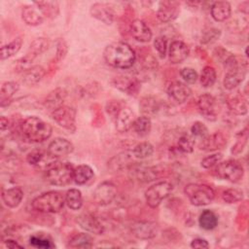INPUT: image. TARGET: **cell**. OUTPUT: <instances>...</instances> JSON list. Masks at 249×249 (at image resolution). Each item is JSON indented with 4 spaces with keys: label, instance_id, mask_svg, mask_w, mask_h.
I'll return each mask as SVG.
<instances>
[{
    "label": "cell",
    "instance_id": "54",
    "mask_svg": "<svg viewBox=\"0 0 249 249\" xmlns=\"http://www.w3.org/2000/svg\"><path fill=\"white\" fill-rule=\"evenodd\" d=\"M191 247L203 249V248H208L209 244H208L207 240H205L203 238H195L191 242Z\"/></svg>",
    "mask_w": 249,
    "mask_h": 249
},
{
    "label": "cell",
    "instance_id": "53",
    "mask_svg": "<svg viewBox=\"0 0 249 249\" xmlns=\"http://www.w3.org/2000/svg\"><path fill=\"white\" fill-rule=\"evenodd\" d=\"M121 105L119 104V102H116V101H111V102H108L107 103V106H106V109H107V112L108 114H110L111 116H114L116 118L117 114L119 113V111L121 110Z\"/></svg>",
    "mask_w": 249,
    "mask_h": 249
},
{
    "label": "cell",
    "instance_id": "30",
    "mask_svg": "<svg viewBox=\"0 0 249 249\" xmlns=\"http://www.w3.org/2000/svg\"><path fill=\"white\" fill-rule=\"evenodd\" d=\"M94 173L93 169L88 164H80L74 167L73 181L77 185H84L92 179Z\"/></svg>",
    "mask_w": 249,
    "mask_h": 249
},
{
    "label": "cell",
    "instance_id": "23",
    "mask_svg": "<svg viewBox=\"0 0 249 249\" xmlns=\"http://www.w3.org/2000/svg\"><path fill=\"white\" fill-rule=\"evenodd\" d=\"M245 74L246 72L243 69V66L235 69L228 70L225 74L224 81H223L224 87L230 90L235 89L237 86H239L243 82L245 78Z\"/></svg>",
    "mask_w": 249,
    "mask_h": 249
},
{
    "label": "cell",
    "instance_id": "13",
    "mask_svg": "<svg viewBox=\"0 0 249 249\" xmlns=\"http://www.w3.org/2000/svg\"><path fill=\"white\" fill-rule=\"evenodd\" d=\"M73 150L74 146L69 140L62 137H57L49 144L47 151L53 159H60L70 155Z\"/></svg>",
    "mask_w": 249,
    "mask_h": 249
},
{
    "label": "cell",
    "instance_id": "25",
    "mask_svg": "<svg viewBox=\"0 0 249 249\" xmlns=\"http://www.w3.org/2000/svg\"><path fill=\"white\" fill-rule=\"evenodd\" d=\"M1 197L6 206L10 208H15L21 202L23 197V192L19 187H13L3 190L1 193Z\"/></svg>",
    "mask_w": 249,
    "mask_h": 249
},
{
    "label": "cell",
    "instance_id": "27",
    "mask_svg": "<svg viewBox=\"0 0 249 249\" xmlns=\"http://www.w3.org/2000/svg\"><path fill=\"white\" fill-rule=\"evenodd\" d=\"M21 18L23 21L31 26L39 25L44 20V16L38 8L30 5H26L21 10Z\"/></svg>",
    "mask_w": 249,
    "mask_h": 249
},
{
    "label": "cell",
    "instance_id": "55",
    "mask_svg": "<svg viewBox=\"0 0 249 249\" xmlns=\"http://www.w3.org/2000/svg\"><path fill=\"white\" fill-rule=\"evenodd\" d=\"M10 126H11V123H10V121L8 120V118L2 116L1 119H0V127H1V130L4 131L5 129H8Z\"/></svg>",
    "mask_w": 249,
    "mask_h": 249
},
{
    "label": "cell",
    "instance_id": "14",
    "mask_svg": "<svg viewBox=\"0 0 249 249\" xmlns=\"http://www.w3.org/2000/svg\"><path fill=\"white\" fill-rule=\"evenodd\" d=\"M180 13V4L176 1H161L157 11V18L161 22H170L177 18Z\"/></svg>",
    "mask_w": 249,
    "mask_h": 249
},
{
    "label": "cell",
    "instance_id": "18",
    "mask_svg": "<svg viewBox=\"0 0 249 249\" xmlns=\"http://www.w3.org/2000/svg\"><path fill=\"white\" fill-rule=\"evenodd\" d=\"M112 84L115 88L129 95H136L140 89L139 81L127 76H117L112 80Z\"/></svg>",
    "mask_w": 249,
    "mask_h": 249
},
{
    "label": "cell",
    "instance_id": "16",
    "mask_svg": "<svg viewBox=\"0 0 249 249\" xmlns=\"http://www.w3.org/2000/svg\"><path fill=\"white\" fill-rule=\"evenodd\" d=\"M89 13L91 17L104 22L105 24H112L115 19V12L107 3H94L91 5Z\"/></svg>",
    "mask_w": 249,
    "mask_h": 249
},
{
    "label": "cell",
    "instance_id": "37",
    "mask_svg": "<svg viewBox=\"0 0 249 249\" xmlns=\"http://www.w3.org/2000/svg\"><path fill=\"white\" fill-rule=\"evenodd\" d=\"M34 5L40 10L43 16L47 18H55L58 14V3L56 1H39L34 2Z\"/></svg>",
    "mask_w": 249,
    "mask_h": 249
},
{
    "label": "cell",
    "instance_id": "39",
    "mask_svg": "<svg viewBox=\"0 0 249 249\" xmlns=\"http://www.w3.org/2000/svg\"><path fill=\"white\" fill-rule=\"evenodd\" d=\"M132 128L136 132V134L140 136H145L149 134L152 128L151 119L147 116H141L136 118L132 124Z\"/></svg>",
    "mask_w": 249,
    "mask_h": 249
},
{
    "label": "cell",
    "instance_id": "49",
    "mask_svg": "<svg viewBox=\"0 0 249 249\" xmlns=\"http://www.w3.org/2000/svg\"><path fill=\"white\" fill-rule=\"evenodd\" d=\"M191 133H192V136L199 137L201 139L209 134L206 125L201 122H195L193 124V125L191 126Z\"/></svg>",
    "mask_w": 249,
    "mask_h": 249
},
{
    "label": "cell",
    "instance_id": "10",
    "mask_svg": "<svg viewBox=\"0 0 249 249\" xmlns=\"http://www.w3.org/2000/svg\"><path fill=\"white\" fill-rule=\"evenodd\" d=\"M196 106L202 117L208 121H215L219 114V105L217 99L210 93H204L198 96Z\"/></svg>",
    "mask_w": 249,
    "mask_h": 249
},
{
    "label": "cell",
    "instance_id": "15",
    "mask_svg": "<svg viewBox=\"0 0 249 249\" xmlns=\"http://www.w3.org/2000/svg\"><path fill=\"white\" fill-rule=\"evenodd\" d=\"M76 222L83 230L90 233L102 234L104 232V226L92 214H89V213L81 214L77 217Z\"/></svg>",
    "mask_w": 249,
    "mask_h": 249
},
{
    "label": "cell",
    "instance_id": "24",
    "mask_svg": "<svg viewBox=\"0 0 249 249\" xmlns=\"http://www.w3.org/2000/svg\"><path fill=\"white\" fill-rule=\"evenodd\" d=\"M67 91L62 88H57L53 90H52L46 97L44 101V105L46 108H48L50 111H54L58 107L63 105V102L66 98Z\"/></svg>",
    "mask_w": 249,
    "mask_h": 249
},
{
    "label": "cell",
    "instance_id": "40",
    "mask_svg": "<svg viewBox=\"0 0 249 249\" xmlns=\"http://www.w3.org/2000/svg\"><path fill=\"white\" fill-rule=\"evenodd\" d=\"M131 153L135 159L144 160L152 156V154L154 153V147L149 142H141L134 146Z\"/></svg>",
    "mask_w": 249,
    "mask_h": 249
},
{
    "label": "cell",
    "instance_id": "5",
    "mask_svg": "<svg viewBox=\"0 0 249 249\" xmlns=\"http://www.w3.org/2000/svg\"><path fill=\"white\" fill-rule=\"evenodd\" d=\"M184 193L188 196L190 202L196 206H203L211 203L215 197V191L212 187L205 184L190 183L185 189Z\"/></svg>",
    "mask_w": 249,
    "mask_h": 249
},
{
    "label": "cell",
    "instance_id": "45",
    "mask_svg": "<svg viewBox=\"0 0 249 249\" xmlns=\"http://www.w3.org/2000/svg\"><path fill=\"white\" fill-rule=\"evenodd\" d=\"M222 197L227 203H235L243 198V192L239 189L231 188L223 192Z\"/></svg>",
    "mask_w": 249,
    "mask_h": 249
},
{
    "label": "cell",
    "instance_id": "50",
    "mask_svg": "<svg viewBox=\"0 0 249 249\" xmlns=\"http://www.w3.org/2000/svg\"><path fill=\"white\" fill-rule=\"evenodd\" d=\"M154 47L160 57H164L167 52V39L164 36H158L154 40Z\"/></svg>",
    "mask_w": 249,
    "mask_h": 249
},
{
    "label": "cell",
    "instance_id": "29",
    "mask_svg": "<svg viewBox=\"0 0 249 249\" xmlns=\"http://www.w3.org/2000/svg\"><path fill=\"white\" fill-rule=\"evenodd\" d=\"M19 85L17 82L9 81L5 82L1 86L0 91V105L1 107H6L11 104L14 94L18 90Z\"/></svg>",
    "mask_w": 249,
    "mask_h": 249
},
{
    "label": "cell",
    "instance_id": "32",
    "mask_svg": "<svg viewBox=\"0 0 249 249\" xmlns=\"http://www.w3.org/2000/svg\"><path fill=\"white\" fill-rule=\"evenodd\" d=\"M229 109L235 115H245L247 113L246 100L239 94H234L228 98L227 101Z\"/></svg>",
    "mask_w": 249,
    "mask_h": 249
},
{
    "label": "cell",
    "instance_id": "22",
    "mask_svg": "<svg viewBox=\"0 0 249 249\" xmlns=\"http://www.w3.org/2000/svg\"><path fill=\"white\" fill-rule=\"evenodd\" d=\"M131 36L138 42L146 43L152 39V31L141 19H134L129 26Z\"/></svg>",
    "mask_w": 249,
    "mask_h": 249
},
{
    "label": "cell",
    "instance_id": "11",
    "mask_svg": "<svg viewBox=\"0 0 249 249\" xmlns=\"http://www.w3.org/2000/svg\"><path fill=\"white\" fill-rule=\"evenodd\" d=\"M118 189L112 182L105 181L100 183L93 192V199L99 205L111 203L117 196Z\"/></svg>",
    "mask_w": 249,
    "mask_h": 249
},
{
    "label": "cell",
    "instance_id": "44",
    "mask_svg": "<svg viewBox=\"0 0 249 249\" xmlns=\"http://www.w3.org/2000/svg\"><path fill=\"white\" fill-rule=\"evenodd\" d=\"M177 147L183 153H192L195 148L194 137L189 134H182L177 141Z\"/></svg>",
    "mask_w": 249,
    "mask_h": 249
},
{
    "label": "cell",
    "instance_id": "42",
    "mask_svg": "<svg viewBox=\"0 0 249 249\" xmlns=\"http://www.w3.org/2000/svg\"><path fill=\"white\" fill-rule=\"evenodd\" d=\"M132 155V153H131ZM131 155L127 154L126 152H124V153H121L119 154L118 156L114 157L111 161H110V165L113 169H117V170H120V169H124L127 166H130L132 165V162H131Z\"/></svg>",
    "mask_w": 249,
    "mask_h": 249
},
{
    "label": "cell",
    "instance_id": "31",
    "mask_svg": "<svg viewBox=\"0 0 249 249\" xmlns=\"http://www.w3.org/2000/svg\"><path fill=\"white\" fill-rule=\"evenodd\" d=\"M139 108L143 116L150 117L156 115L159 112L160 105L158 99L154 96H144L139 102Z\"/></svg>",
    "mask_w": 249,
    "mask_h": 249
},
{
    "label": "cell",
    "instance_id": "21",
    "mask_svg": "<svg viewBox=\"0 0 249 249\" xmlns=\"http://www.w3.org/2000/svg\"><path fill=\"white\" fill-rule=\"evenodd\" d=\"M227 145V138L221 131H217L213 134H208L201 139L199 143V149L203 151H215L224 148Z\"/></svg>",
    "mask_w": 249,
    "mask_h": 249
},
{
    "label": "cell",
    "instance_id": "34",
    "mask_svg": "<svg viewBox=\"0 0 249 249\" xmlns=\"http://www.w3.org/2000/svg\"><path fill=\"white\" fill-rule=\"evenodd\" d=\"M198 224L200 228L206 231L213 230L217 227L218 225V217L217 215L211 211V210H203L198 218Z\"/></svg>",
    "mask_w": 249,
    "mask_h": 249
},
{
    "label": "cell",
    "instance_id": "9",
    "mask_svg": "<svg viewBox=\"0 0 249 249\" xmlns=\"http://www.w3.org/2000/svg\"><path fill=\"white\" fill-rule=\"evenodd\" d=\"M53 120L62 128L69 131L76 129V110L67 105H62L52 112Z\"/></svg>",
    "mask_w": 249,
    "mask_h": 249
},
{
    "label": "cell",
    "instance_id": "20",
    "mask_svg": "<svg viewBox=\"0 0 249 249\" xmlns=\"http://www.w3.org/2000/svg\"><path fill=\"white\" fill-rule=\"evenodd\" d=\"M135 115L129 107H122L115 118L116 128L119 132H126L132 128L135 120Z\"/></svg>",
    "mask_w": 249,
    "mask_h": 249
},
{
    "label": "cell",
    "instance_id": "47",
    "mask_svg": "<svg viewBox=\"0 0 249 249\" xmlns=\"http://www.w3.org/2000/svg\"><path fill=\"white\" fill-rule=\"evenodd\" d=\"M247 139H248V133H247V128H245L244 130H242V131L237 135V141H236V143L232 146L231 153H232L233 155L239 154V153L243 150L244 146L246 145Z\"/></svg>",
    "mask_w": 249,
    "mask_h": 249
},
{
    "label": "cell",
    "instance_id": "56",
    "mask_svg": "<svg viewBox=\"0 0 249 249\" xmlns=\"http://www.w3.org/2000/svg\"><path fill=\"white\" fill-rule=\"evenodd\" d=\"M6 246L7 247H10V248H16V247H18V248H22L23 246H21L20 244H18L16 240H13V239H7L4 241Z\"/></svg>",
    "mask_w": 249,
    "mask_h": 249
},
{
    "label": "cell",
    "instance_id": "6",
    "mask_svg": "<svg viewBox=\"0 0 249 249\" xmlns=\"http://www.w3.org/2000/svg\"><path fill=\"white\" fill-rule=\"evenodd\" d=\"M215 174L221 179L228 180L231 183H236L242 179L244 169L239 161L228 160L225 161H220L216 165Z\"/></svg>",
    "mask_w": 249,
    "mask_h": 249
},
{
    "label": "cell",
    "instance_id": "51",
    "mask_svg": "<svg viewBox=\"0 0 249 249\" xmlns=\"http://www.w3.org/2000/svg\"><path fill=\"white\" fill-rule=\"evenodd\" d=\"M180 76L181 78L189 83V84H194L196 82L198 76H197V73L195 69L191 68V67H184L180 70Z\"/></svg>",
    "mask_w": 249,
    "mask_h": 249
},
{
    "label": "cell",
    "instance_id": "1",
    "mask_svg": "<svg viewBox=\"0 0 249 249\" xmlns=\"http://www.w3.org/2000/svg\"><path fill=\"white\" fill-rule=\"evenodd\" d=\"M103 57L108 65L119 69L130 68L136 59L132 48L124 42H114L108 45L103 52Z\"/></svg>",
    "mask_w": 249,
    "mask_h": 249
},
{
    "label": "cell",
    "instance_id": "7",
    "mask_svg": "<svg viewBox=\"0 0 249 249\" xmlns=\"http://www.w3.org/2000/svg\"><path fill=\"white\" fill-rule=\"evenodd\" d=\"M173 190V186L168 181H160L149 187L145 192V199L151 208L158 207L160 202L167 197Z\"/></svg>",
    "mask_w": 249,
    "mask_h": 249
},
{
    "label": "cell",
    "instance_id": "4",
    "mask_svg": "<svg viewBox=\"0 0 249 249\" xmlns=\"http://www.w3.org/2000/svg\"><path fill=\"white\" fill-rule=\"evenodd\" d=\"M74 167L69 162L55 161L46 169V178L53 186H66L73 181Z\"/></svg>",
    "mask_w": 249,
    "mask_h": 249
},
{
    "label": "cell",
    "instance_id": "17",
    "mask_svg": "<svg viewBox=\"0 0 249 249\" xmlns=\"http://www.w3.org/2000/svg\"><path fill=\"white\" fill-rule=\"evenodd\" d=\"M190 49L186 43L180 40H175L170 43L168 49V59L173 64L183 62L189 55Z\"/></svg>",
    "mask_w": 249,
    "mask_h": 249
},
{
    "label": "cell",
    "instance_id": "35",
    "mask_svg": "<svg viewBox=\"0 0 249 249\" xmlns=\"http://www.w3.org/2000/svg\"><path fill=\"white\" fill-rule=\"evenodd\" d=\"M21 45H22V38L21 37H17L12 42H10L9 44L2 46L1 50H0L1 60L7 59V58L12 57L15 54H17L18 53V51L20 50Z\"/></svg>",
    "mask_w": 249,
    "mask_h": 249
},
{
    "label": "cell",
    "instance_id": "41",
    "mask_svg": "<svg viewBox=\"0 0 249 249\" xmlns=\"http://www.w3.org/2000/svg\"><path fill=\"white\" fill-rule=\"evenodd\" d=\"M217 79L216 70L211 66H205L200 73V84L203 88H210L212 87Z\"/></svg>",
    "mask_w": 249,
    "mask_h": 249
},
{
    "label": "cell",
    "instance_id": "46",
    "mask_svg": "<svg viewBox=\"0 0 249 249\" xmlns=\"http://www.w3.org/2000/svg\"><path fill=\"white\" fill-rule=\"evenodd\" d=\"M221 35V31L217 28L211 27L203 30L200 38V42L202 44H209L215 42Z\"/></svg>",
    "mask_w": 249,
    "mask_h": 249
},
{
    "label": "cell",
    "instance_id": "36",
    "mask_svg": "<svg viewBox=\"0 0 249 249\" xmlns=\"http://www.w3.org/2000/svg\"><path fill=\"white\" fill-rule=\"evenodd\" d=\"M65 203L72 210H78L83 205L82 193L78 189H70L65 195Z\"/></svg>",
    "mask_w": 249,
    "mask_h": 249
},
{
    "label": "cell",
    "instance_id": "19",
    "mask_svg": "<svg viewBox=\"0 0 249 249\" xmlns=\"http://www.w3.org/2000/svg\"><path fill=\"white\" fill-rule=\"evenodd\" d=\"M192 90L186 84L180 81H174L167 87L168 96L177 103L185 102L191 95Z\"/></svg>",
    "mask_w": 249,
    "mask_h": 249
},
{
    "label": "cell",
    "instance_id": "52",
    "mask_svg": "<svg viewBox=\"0 0 249 249\" xmlns=\"http://www.w3.org/2000/svg\"><path fill=\"white\" fill-rule=\"evenodd\" d=\"M67 52V45L64 40L60 39L57 43V51H56V58L57 60H61Z\"/></svg>",
    "mask_w": 249,
    "mask_h": 249
},
{
    "label": "cell",
    "instance_id": "48",
    "mask_svg": "<svg viewBox=\"0 0 249 249\" xmlns=\"http://www.w3.org/2000/svg\"><path fill=\"white\" fill-rule=\"evenodd\" d=\"M222 159H223V155L221 153H216V154H212V155L204 158L200 161V163L203 168L208 169V168H212V167L216 166L220 161H222Z\"/></svg>",
    "mask_w": 249,
    "mask_h": 249
},
{
    "label": "cell",
    "instance_id": "28",
    "mask_svg": "<svg viewBox=\"0 0 249 249\" xmlns=\"http://www.w3.org/2000/svg\"><path fill=\"white\" fill-rule=\"evenodd\" d=\"M46 71L41 65H34L23 72L22 83L26 86H34L38 84L45 76Z\"/></svg>",
    "mask_w": 249,
    "mask_h": 249
},
{
    "label": "cell",
    "instance_id": "38",
    "mask_svg": "<svg viewBox=\"0 0 249 249\" xmlns=\"http://www.w3.org/2000/svg\"><path fill=\"white\" fill-rule=\"evenodd\" d=\"M53 158L48 151H43L41 149H36L28 153L26 156V160L29 164L39 166V165H45V161L48 160V159Z\"/></svg>",
    "mask_w": 249,
    "mask_h": 249
},
{
    "label": "cell",
    "instance_id": "3",
    "mask_svg": "<svg viewBox=\"0 0 249 249\" xmlns=\"http://www.w3.org/2000/svg\"><path fill=\"white\" fill-rule=\"evenodd\" d=\"M65 204V197L60 192L49 191L36 196L31 206L34 210L41 213H56L60 211Z\"/></svg>",
    "mask_w": 249,
    "mask_h": 249
},
{
    "label": "cell",
    "instance_id": "33",
    "mask_svg": "<svg viewBox=\"0 0 249 249\" xmlns=\"http://www.w3.org/2000/svg\"><path fill=\"white\" fill-rule=\"evenodd\" d=\"M93 246V239L89 233L79 232L74 234L68 242V247L71 248H91Z\"/></svg>",
    "mask_w": 249,
    "mask_h": 249
},
{
    "label": "cell",
    "instance_id": "43",
    "mask_svg": "<svg viewBox=\"0 0 249 249\" xmlns=\"http://www.w3.org/2000/svg\"><path fill=\"white\" fill-rule=\"evenodd\" d=\"M30 245L35 248H41V249H49L54 247V244L52 242V240L43 234H33L31 235L29 239Z\"/></svg>",
    "mask_w": 249,
    "mask_h": 249
},
{
    "label": "cell",
    "instance_id": "12",
    "mask_svg": "<svg viewBox=\"0 0 249 249\" xmlns=\"http://www.w3.org/2000/svg\"><path fill=\"white\" fill-rule=\"evenodd\" d=\"M132 234L139 239H152L159 231V226L152 221H137L131 225Z\"/></svg>",
    "mask_w": 249,
    "mask_h": 249
},
{
    "label": "cell",
    "instance_id": "26",
    "mask_svg": "<svg viewBox=\"0 0 249 249\" xmlns=\"http://www.w3.org/2000/svg\"><path fill=\"white\" fill-rule=\"evenodd\" d=\"M211 17L216 21H225L231 16V5L227 1H216L210 7Z\"/></svg>",
    "mask_w": 249,
    "mask_h": 249
},
{
    "label": "cell",
    "instance_id": "2",
    "mask_svg": "<svg viewBox=\"0 0 249 249\" xmlns=\"http://www.w3.org/2000/svg\"><path fill=\"white\" fill-rule=\"evenodd\" d=\"M52 132V125L35 116L28 117L21 123L20 133L26 140L30 142H43L51 137Z\"/></svg>",
    "mask_w": 249,
    "mask_h": 249
},
{
    "label": "cell",
    "instance_id": "8",
    "mask_svg": "<svg viewBox=\"0 0 249 249\" xmlns=\"http://www.w3.org/2000/svg\"><path fill=\"white\" fill-rule=\"evenodd\" d=\"M49 46H50V42L47 38H44V37H40V38H37L35 39L29 46V49L26 53V54L21 57L18 61V67H19V70H23V72L25 70H27L29 67V64L38 56L40 55L41 53H43L44 52H46L48 49H49Z\"/></svg>",
    "mask_w": 249,
    "mask_h": 249
}]
</instances>
